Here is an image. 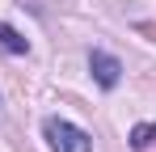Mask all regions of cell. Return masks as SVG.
<instances>
[{
    "instance_id": "obj_1",
    "label": "cell",
    "mask_w": 156,
    "mask_h": 152,
    "mask_svg": "<svg viewBox=\"0 0 156 152\" xmlns=\"http://www.w3.org/2000/svg\"><path fill=\"white\" fill-rule=\"evenodd\" d=\"M42 135H47V144H51L55 152H89L93 148L89 131H80V127L68 123V118H47V123H42Z\"/></svg>"
},
{
    "instance_id": "obj_2",
    "label": "cell",
    "mask_w": 156,
    "mask_h": 152,
    "mask_svg": "<svg viewBox=\"0 0 156 152\" xmlns=\"http://www.w3.org/2000/svg\"><path fill=\"white\" fill-rule=\"evenodd\" d=\"M89 72H93V80H97L101 89H114V85L122 80V63H118L110 51H89Z\"/></svg>"
},
{
    "instance_id": "obj_3",
    "label": "cell",
    "mask_w": 156,
    "mask_h": 152,
    "mask_svg": "<svg viewBox=\"0 0 156 152\" xmlns=\"http://www.w3.org/2000/svg\"><path fill=\"white\" fill-rule=\"evenodd\" d=\"M0 51H9V55H26V51H30V38H21L9 21H0Z\"/></svg>"
},
{
    "instance_id": "obj_4",
    "label": "cell",
    "mask_w": 156,
    "mask_h": 152,
    "mask_svg": "<svg viewBox=\"0 0 156 152\" xmlns=\"http://www.w3.org/2000/svg\"><path fill=\"white\" fill-rule=\"evenodd\" d=\"M152 144H156V123H135L131 127V148L144 152V148H152Z\"/></svg>"
},
{
    "instance_id": "obj_5",
    "label": "cell",
    "mask_w": 156,
    "mask_h": 152,
    "mask_svg": "<svg viewBox=\"0 0 156 152\" xmlns=\"http://www.w3.org/2000/svg\"><path fill=\"white\" fill-rule=\"evenodd\" d=\"M0 123H4V97H0Z\"/></svg>"
}]
</instances>
